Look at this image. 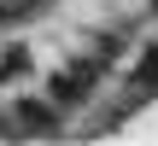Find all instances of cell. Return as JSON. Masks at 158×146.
Masks as SVG:
<instances>
[{
  "mask_svg": "<svg viewBox=\"0 0 158 146\" xmlns=\"http://www.w3.org/2000/svg\"><path fill=\"white\" fill-rule=\"evenodd\" d=\"M94 76H100V64H94V59H82V64H70L64 76H53V99H76V94H82V88H88Z\"/></svg>",
  "mask_w": 158,
  "mask_h": 146,
  "instance_id": "cell-1",
  "label": "cell"
},
{
  "mask_svg": "<svg viewBox=\"0 0 158 146\" xmlns=\"http://www.w3.org/2000/svg\"><path fill=\"white\" fill-rule=\"evenodd\" d=\"M6 76H18V70H29V59H23V47H6V64H0Z\"/></svg>",
  "mask_w": 158,
  "mask_h": 146,
  "instance_id": "cell-2",
  "label": "cell"
},
{
  "mask_svg": "<svg viewBox=\"0 0 158 146\" xmlns=\"http://www.w3.org/2000/svg\"><path fill=\"white\" fill-rule=\"evenodd\" d=\"M23 123H35V129L47 123V129H53V111H47V105H23Z\"/></svg>",
  "mask_w": 158,
  "mask_h": 146,
  "instance_id": "cell-3",
  "label": "cell"
}]
</instances>
